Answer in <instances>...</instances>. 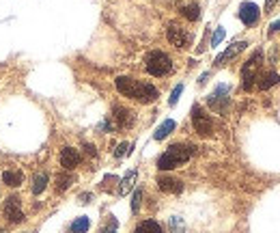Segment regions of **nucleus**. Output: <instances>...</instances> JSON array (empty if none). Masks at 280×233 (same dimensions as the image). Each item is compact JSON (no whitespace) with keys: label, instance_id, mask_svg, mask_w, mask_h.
<instances>
[{"label":"nucleus","instance_id":"30","mask_svg":"<svg viewBox=\"0 0 280 233\" xmlns=\"http://www.w3.org/2000/svg\"><path fill=\"white\" fill-rule=\"evenodd\" d=\"M84 149H86V154H89V155H95L97 154V149L93 147V145H84Z\"/></svg>","mask_w":280,"mask_h":233},{"label":"nucleus","instance_id":"24","mask_svg":"<svg viewBox=\"0 0 280 233\" xmlns=\"http://www.w3.org/2000/svg\"><path fill=\"white\" fill-rule=\"evenodd\" d=\"M140 203H142V190H136L134 192V197H132V212L134 214H138Z\"/></svg>","mask_w":280,"mask_h":233},{"label":"nucleus","instance_id":"21","mask_svg":"<svg viewBox=\"0 0 280 233\" xmlns=\"http://www.w3.org/2000/svg\"><path fill=\"white\" fill-rule=\"evenodd\" d=\"M73 181H75V175H71V173H63V175H58L56 177V192H65Z\"/></svg>","mask_w":280,"mask_h":233},{"label":"nucleus","instance_id":"12","mask_svg":"<svg viewBox=\"0 0 280 233\" xmlns=\"http://www.w3.org/2000/svg\"><path fill=\"white\" fill-rule=\"evenodd\" d=\"M246 46H248L246 41H235L233 46H229L222 54H220L218 58H215V67H222V65H226V63L231 61V58H235L239 52H244V50H246Z\"/></svg>","mask_w":280,"mask_h":233},{"label":"nucleus","instance_id":"19","mask_svg":"<svg viewBox=\"0 0 280 233\" xmlns=\"http://www.w3.org/2000/svg\"><path fill=\"white\" fill-rule=\"evenodd\" d=\"M175 128H177V123L172 121V119H166V121L162 123V126H160L158 129H155L153 138H155V140H164V138L168 136V134H170V132H172V129H175Z\"/></svg>","mask_w":280,"mask_h":233},{"label":"nucleus","instance_id":"16","mask_svg":"<svg viewBox=\"0 0 280 233\" xmlns=\"http://www.w3.org/2000/svg\"><path fill=\"white\" fill-rule=\"evenodd\" d=\"M2 181L11 188H18V186H22V181H24V175H22V171H4Z\"/></svg>","mask_w":280,"mask_h":233},{"label":"nucleus","instance_id":"31","mask_svg":"<svg viewBox=\"0 0 280 233\" xmlns=\"http://www.w3.org/2000/svg\"><path fill=\"white\" fill-rule=\"evenodd\" d=\"M276 2H278V0H267V2H265V11H272L274 7H276Z\"/></svg>","mask_w":280,"mask_h":233},{"label":"nucleus","instance_id":"25","mask_svg":"<svg viewBox=\"0 0 280 233\" xmlns=\"http://www.w3.org/2000/svg\"><path fill=\"white\" fill-rule=\"evenodd\" d=\"M224 28L222 26H218V28H215V32H213V37H211V46L215 48V46H220V43H222V39H224Z\"/></svg>","mask_w":280,"mask_h":233},{"label":"nucleus","instance_id":"22","mask_svg":"<svg viewBox=\"0 0 280 233\" xmlns=\"http://www.w3.org/2000/svg\"><path fill=\"white\" fill-rule=\"evenodd\" d=\"M89 227H91V220L86 216H80V218H75L71 223V233H86Z\"/></svg>","mask_w":280,"mask_h":233},{"label":"nucleus","instance_id":"9","mask_svg":"<svg viewBox=\"0 0 280 233\" xmlns=\"http://www.w3.org/2000/svg\"><path fill=\"white\" fill-rule=\"evenodd\" d=\"M112 119H115V126H117L118 129L132 128L134 121H136L134 112L127 110V108H123V106H115V108H112Z\"/></svg>","mask_w":280,"mask_h":233},{"label":"nucleus","instance_id":"20","mask_svg":"<svg viewBox=\"0 0 280 233\" xmlns=\"http://www.w3.org/2000/svg\"><path fill=\"white\" fill-rule=\"evenodd\" d=\"M134 233H162V227H160V223H155V220H142Z\"/></svg>","mask_w":280,"mask_h":233},{"label":"nucleus","instance_id":"17","mask_svg":"<svg viewBox=\"0 0 280 233\" xmlns=\"http://www.w3.org/2000/svg\"><path fill=\"white\" fill-rule=\"evenodd\" d=\"M47 181H50L47 173H37V175L32 177V194H41L47 188Z\"/></svg>","mask_w":280,"mask_h":233},{"label":"nucleus","instance_id":"1","mask_svg":"<svg viewBox=\"0 0 280 233\" xmlns=\"http://www.w3.org/2000/svg\"><path fill=\"white\" fill-rule=\"evenodd\" d=\"M117 89H118V93H123L125 97H134V100L142 102V104H151V102H155L160 95L153 84L138 82V80L129 78V76H118Z\"/></svg>","mask_w":280,"mask_h":233},{"label":"nucleus","instance_id":"2","mask_svg":"<svg viewBox=\"0 0 280 233\" xmlns=\"http://www.w3.org/2000/svg\"><path fill=\"white\" fill-rule=\"evenodd\" d=\"M192 155H194V147H192V145H181V143L170 145V147L160 155L158 169L160 171H172V169H177V166L186 164Z\"/></svg>","mask_w":280,"mask_h":233},{"label":"nucleus","instance_id":"15","mask_svg":"<svg viewBox=\"0 0 280 233\" xmlns=\"http://www.w3.org/2000/svg\"><path fill=\"white\" fill-rule=\"evenodd\" d=\"M136 180H138V171H129L127 175L123 177L121 186H118V194H121V197H125V194L134 188V183H136Z\"/></svg>","mask_w":280,"mask_h":233},{"label":"nucleus","instance_id":"8","mask_svg":"<svg viewBox=\"0 0 280 233\" xmlns=\"http://www.w3.org/2000/svg\"><path fill=\"white\" fill-rule=\"evenodd\" d=\"M4 218H7L11 225H20L22 220H24L20 197H9L7 201H4Z\"/></svg>","mask_w":280,"mask_h":233},{"label":"nucleus","instance_id":"6","mask_svg":"<svg viewBox=\"0 0 280 233\" xmlns=\"http://www.w3.org/2000/svg\"><path fill=\"white\" fill-rule=\"evenodd\" d=\"M229 86L226 84H220L218 89L213 91L211 95L207 97V104H209V108H211V110H215V112H224L226 108H229Z\"/></svg>","mask_w":280,"mask_h":233},{"label":"nucleus","instance_id":"11","mask_svg":"<svg viewBox=\"0 0 280 233\" xmlns=\"http://www.w3.org/2000/svg\"><path fill=\"white\" fill-rule=\"evenodd\" d=\"M158 188L162 192H168V194H181L183 192V181L177 180V177H170V175H160L158 177Z\"/></svg>","mask_w":280,"mask_h":233},{"label":"nucleus","instance_id":"4","mask_svg":"<svg viewBox=\"0 0 280 233\" xmlns=\"http://www.w3.org/2000/svg\"><path fill=\"white\" fill-rule=\"evenodd\" d=\"M263 63V52L257 50L250 58L246 61L244 69H241V78H244V91H252L255 89V80H257V69Z\"/></svg>","mask_w":280,"mask_h":233},{"label":"nucleus","instance_id":"26","mask_svg":"<svg viewBox=\"0 0 280 233\" xmlns=\"http://www.w3.org/2000/svg\"><path fill=\"white\" fill-rule=\"evenodd\" d=\"M170 231L172 233H181L183 231V220L179 218V216H172L170 218Z\"/></svg>","mask_w":280,"mask_h":233},{"label":"nucleus","instance_id":"32","mask_svg":"<svg viewBox=\"0 0 280 233\" xmlns=\"http://www.w3.org/2000/svg\"><path fill=\"white\" fill-rule=\"evenodd\" d=\"M80 201H82V203H89V201H91V194H89V192L80 194Z\"/></svg>","mask_w":280,"mask_h":233},{"label":"nucleus","instance_id":"14","mask_svg":"<svg viewBox=\"0 0 280 233\" xmlns=\"http://www.w3.org/2000/svg\"><path fill=\"white\" fill-rule=\"evenodd\" d=\"M278 82H280V76L276 72H265L261 76V80H258V89L267 91V89H272V86H276Z\"/></svg>","mask_w":280,"mask_h":233},{"label":"nucleus","instance_id":"3","mask_svg":"<svg viewBox=\"0 0 280 233\" xmlns=\"http://www.w3.org/2000/svg\"><path fill=\"white\" fill-rule=\"evenodd\" d=\"M144 67H147V74L155 76V78H162V76L172 72V61H170L168 54L155 50V52L147 54V58H144Z\"/></svg>","mask_w":280,"mask_h":233},{"label":"nucleus","instance_id":"7","mask_svg":"<svg viewBox=\"0 0 280 233\" xmlns=\"http://www.w3.org/2000/svg\"><path fill=\"white\" fill-rule=\"evenodd\" d=\"M166 37H168V41L175 48H179V50H183V48H187L192 43V35L186 28H181L179 24H170L168 30H166Z\"/></svg>","mask_w":280,"mask_h":233},{"label":"nucleus","instance_id":"18","mask_svg":"<svg viewBox=\"0 0 280 233\" xmlns=\"http://www.w3.org/2000/svg\"><path fill=\"white\" fill-rule=\"evenodd\" d=\"M181 15H183L186 20H190V22H196L198 18H201V7H198L196 2L183 4V7H181Z\"/></svg>","mask_w":280,"mask_h":233},{"label":"nucleus","instance_id":"23","mask_svg":"<svg viewBox=\"0 0 280 233\" xmlns=\"http://www.w3.org/2000/svg\"><path fill=\"white\" fill-rule=\"evenodd\" d=\"M132 149H134L132 143H121V145H118V147L115 149V158H125V155L132 154Z\"/></svg>","mask_w":280,"mask_h":233},{"label":"nucleus","instance_id":"27","mask_svg":"<svg viewBox=\"0 0 280 233\" xmlns=\"http://www.w3.org/2000/svg\"><path fill=\"white\" fill-rule=\"evenodd\" d=\"M183 93V84H177L175 89H172V93H170V100H168V104L170 106H175L177 102H179V95Z\"/></svg>","mask_w":280,"mask_h":233},{"label":"nucleus","instance_id":"29","mask_svg":"<svg viewBox=\"0 0 280 233\" xmlns=\"http://www.w3.org/2000/svg\"><path fill=\"white\" fill-rule=\"evenodd\" d=\"M276 30H280V20H276V22H272V24H269V35H274Z\"/></svg>","mask_w":280,"mask_h":233},{"label":"nucleus","instance_id":"13","mask_svg":"<svg viewBox=\"0 0 280 233\" xmlns=\"http://www.w3.org/2000/svg\"><path fill=\"white\" fill-rule=\"evenodd\" d=\"M80 160H82V155L78 154V149H73V147L61 149V166H65V171L75 169L80 164Z\"/></svg>","mask_w":280,"mask_h":233},{"label":"nucleus","instance_id":"28","mask_svg":"<svg viewBox=\"0 0 280 233\" xmlns=\"http://www.w3.org/2000/svg\"><path fill=\"white\" fill-rule=\"evenodd\" d=\"M117 227H118L117 218H110V220L106 223V227H104V229H101L99 233H117Z\"/></svg>","mask_w":280,"mask_h":233},{"label":"nucleus","instance_id":"10","mask_svg":"<svg viewBox=\"0 0 280 233\" xmlns=\"http://www.w3.org/2000/svg\"><path fill=\"white\" fill-rule=\"evenodd\" d=\"M237 15H239V20L244 22L246 26H252L258 22V18H261V9H258L255 2H244L239 7V11H237Z\"/></svg>","mask_w":280,"mask_h":233},{"label":"nucleus","instance_id":"5","mask_svg":"<svg viewBox=\"0 0 280 233\" xmlns=\"http://www.w3.org/2000/svg\"><path fill=\"white\" fill-rule=\"evenodd\" d=\"M192 126H194V129H196L198 134H201V136H209V134L213 132L211 117H209L198 104L192 106Z\"/></svg>","mask_w":280,"mask_h":233},{"label":"nucleus","instance_id":"33","mask_svg":"<svg viewBox=\"0 0 280 233\" xmlns=\"http://www.w3.org/2000/svg\"><path fill=\"white\" fill-rule=\"evenodd\" d=\"M207 78H209V74H203V76H201V80H198V82H201V84H205V82H207Z\"/></svg>","mask_w":280,"mask_h":233},{"label":"nucleus","instance_id":"34","mask_svg":"<svg viewBox=\"0 0 280 233\" xmlns=\"http://www.w3.org/2000/svg\"><path fill=\"white\" fill-rule=\"evenodd\" d=\"M0 233H2V231H0Z\"/></svg>","mask_w":280,"mask_h":233}]
</instances>
